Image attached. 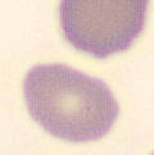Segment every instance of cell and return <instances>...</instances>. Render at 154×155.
<instances>
[{"label": "cell", "mask_w": 154, "mask_h": 155, "mask_svg": "<svg viewBox=\"0 0 154 155\" xmlns=\"http://www.w3.org/2000/svg\"><path fill=\"white\" fill-rule=\"evenodd\" d=\"M23 92L31 117L49 134L67 141H94L105 136L119 112L103 81L64 64L31 68Z\"/></svg>", "instance_id": "6da1fadb"}, {"label": "cell", "mask_w": 154, "mask_h": 155, "mask_svg": "<svg viewBox=\"0 0 154 155\" xmlns=\"http://www.w3.org/2000/svg\"><path fill=\"white\" fill-rule=\"evenodd\" d=\"M148 0H60L59 22L67 41L96 58L132 45L144 28Z\"/></svg>", "instance_id": "7a4b0ae2"}]
</instances>
